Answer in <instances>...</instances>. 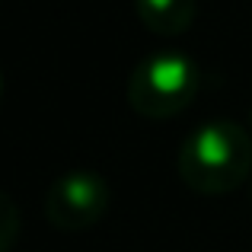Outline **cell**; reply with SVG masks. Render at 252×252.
Listing matches in <instances>:
<instances>
[{
    "instance_id": "obj_1",
    "label": "cell",
    "mask_w": 252,
    "mask_h": 252,
    "mask_svg": "<svg viewBox=\"0 0 252 252\" xmlns=\"http://www.w3.org/2000/svg\"><path fill=\"white\" fill-rule=\"evenodd\" d=\"M252 172V134L236 122H204L179 147V176L198 195H227Z\"/></svg>"
},
{
    "instance_id": "obj_2",
    "label": "cell",
    "mask_w": 252,
    "mask_h": 252,
    "mask_svg": "<svg viewBox=\"0 0 252 252\" xmlns=\"http://www.w3.org/2000/svg\"><path fill=\"white\" fill-rule=\"evenodd\" d=\"M201 70L185 51L163 48L147 55L128 77V105L144 118H172L195 102Z\"/></svg>"
},
{
    "instance_id": "obj_3",
    "label": "cell",
    "mask_w": 252,
    "mask_h": 252,
    "mask_svg": "<svg viewBox=\"0 0 252 252\" xmlns=\"http://www.w3.org/2000/svg\"><path fill=\"white\" fill-rule=\"evenodd\" d=\"M112 204V191L99 172L74 169L58 176L45 191V220L61 233H83L96 227Z\"/></svg>"
},
{
    "instance_id": "obj_4",
    "label": "cell",
    "mask_w": 252,
    "mask_h": 252,
    "mask_svg": "<svg viewBox=\"0 0 252 252\" xmlns=\"http://www.w3.org/2000/svg\"><path fill=\"white\" fill-rule=\"evenodd\" d=\"M134 13L144 29L157 35H182L198 16V0H134Z\"/></svg>"
},
{
    "instance_id": "obj_5",
    "label": "cell",
    "mask_w": 252,
    "mask_h": 252,
    "mask_svg": "<svg viewBox=\"0 0 252 252\" xmlns=\"http://www.w3.org/2000/svg\"><path fill=\"white\" fill-rule=\"evenodd\" d=\"M16 240H19V208L0 189V252H13Z\"/></svg>"
},
{
    "instance_id": "obj_6",
    "label": "cell",
    "mask_w": 252,
    "mask_h": 252,
    "mask_svg": "<svg viewBox=\"0 0 252 252\" xmlns=\"http://www.w3.org/2000/svg\"><path fill=\"white\" fill-rule=\"evenodd\" d=\"M0 99H3V74H0Z\"/></svg>"
},
{
    "instance_id": "obj_7",
    "label": "cell",
    "mask_w": 252,
    "mask_h": 252,
    "mask_svg": "<svg viewBox=\"0 0 252 252\" xmlns=\"http://www.w3.org/2000/svg\"><path fill=\"white\" fill-rule=\"evenodd\" d=\"M249 128H252V115H249Z\"/></svg>"
}]
</instances>
